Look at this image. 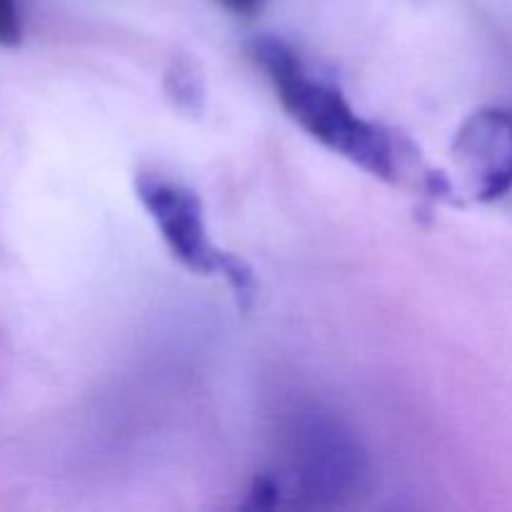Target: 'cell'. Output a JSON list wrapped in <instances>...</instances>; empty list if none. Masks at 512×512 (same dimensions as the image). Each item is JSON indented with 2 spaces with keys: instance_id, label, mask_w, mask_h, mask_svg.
<instances>
[{
  "instance_id": "6da1fadb",
  "label": "cell",
  "mask_w": 512,
  "mask_h": 512,
  "mask_svg": "<svg viewBox=\"0 0 512 512\" xmlns=\"http://www.w3.org/2000/svg\"><path fill=\"white\" fill-rule=\"evenodd\" d=\"M248 55L270 80L285 113L320 145L385 183L415 180L420 190L438 198L453 193L448 180L428 168L408 140L355 113L345 95L315 75L283 38L255 35L248 40Z\"/></svg>"
},
{
  "instance_id": "7a4b0ae2",
  "label": "cell",
  "mask_w": 512,
  "mask_h": 512,
  "mask_svg": "<svg viewBox=\"0 0 512 512\" xmlns=\"http://www.w3.org/2000/svg\"><path fill=\"white\" fill-rule=\"evenodd\" d=\"M285 458L273 473L283 503L343 505L368 483V455L353 430L323 410H303L285 430Z\"/></svg>"
},
{
  "instance_id": "3957f363",
  "label": "cell",
  "mask_w": 512,
  "mask_h": 512,
  "mask_svg": "<svg viewBox=\"0 0 512 512\" xmlns=\"http://www.w3.org/2000/svg\"><path fill=\"white\" fill-rule=\"evenodd\" d=\"M135 195L158 228L165 248L195 275H220L243 310H250L258 283L245 260L220 250L210 240L208 220L198 193L165 175L143 173L135 178Z\"/></svg>"
},
{
  "instance_id": "277c9868",
  "label": "cell",
  "mask_w": 512,
  "mask_h": 512,
  "mask_svg": "<svg viewBox=\"0 0 512 512\" xmlns=\"http://www.w3.org/2000/svg\"><path fill=\"white\" fill-rule=\"evenodd\" d=\"M453 163L465 193L493 203L512 190V110L488 105L463 120L453 138Z\"/></svg>"
},
{
  "instance_id": "5b68a950",
  "label": "cell",
  "mask_w": 512,
  "mask_h": 512,
  "mask_svg": "<svg viewBox=\"0 0 512 512\" xmlns=\"http://www.w3.org/2000/svg\"><path fill=\"white\" fill-rule=\"evenodd\" d=\"M23 0H0V45L15 48L23 40Z\"/></svg>"
},
{
  "instance_id": "8992f818",
  "label": "cell",
  "mask_w": 512,
  "mask_h": 512,
  "mask_svg": "<svg viewBox=\"0 0 512 512\" xmlns=\"http://www.w3.org/2000/svg\"><path fill=\"white\" fill-rule=\"evenodd\" d=\"M228 13L240 15V18H253L263 8V0H218Z\"/></svg>"
}]
</instances>
